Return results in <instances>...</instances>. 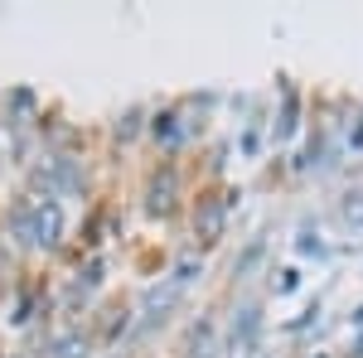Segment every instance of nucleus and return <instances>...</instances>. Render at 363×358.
<instances>
[{"label": "nucleus", "instance_id": "nucleus-8", "mask_svg": "<svg viewBox=\"0 0 363 358\" xmlns=\"http://www.w3.org/2000/svg\"><path fill=\"white\" fill-rule=\"evenodd\" d=\"M339 213H344V223H349V228H363V189H349V194H344Z\"/></svg>", "mask_w": 363, "mask_h": 358}, {"label": "nucleus", "instance_id": "nucleus-7", "mask_svg": "<svg viewBox=\"0 0 363 358\" xmlns=\"http://www.w3.org/2000/svg\"><path fill=\"white\" fill-rule=\"evenodd\" d=\"M174 296H179V286H165V291L155 286V291H145V315H150V320H165V310L174 305Z\"/></svg>", "mask_w": 363, "mask_h": 358}, {"label": "nucleus", "instance_id": "nucleus-11", "mask_svg": "<svg viewBox=\"0 0 363 358\" xmlns=\"http://www.w3.org/2000/svg\"><path fill=\"white\" fill-rule=\"evenodd\" d=\"M296 131V92H286V116H281V136Z\"/></svg>", "mask_w": 363, "mask_h": 358}, {"label": "nucleus", "instance_id": "nucleus-13", "mask_svg": "<svg viewBox=\"0 0 363 358\" xmlns=\"http://www.w3.org/2000/svg\"><path fill=\"white\" fill-rule=\"evenodd\" d=\"M194 272H199V262H194V257H184V262L174 267V286H184V281H194Z\"/></svg>", "mask_w": 363, "mask_h": 358}, {"label": "nucleus", "instance_id": "nucleus-9", "mask_svg": "<svg viewBox=\"0 0 363 358\" xmlns=\"http://www.w3.org/2000/svg\"><path fill=\"white\" fill-rule=\"evenodd\" d=\"M150 136L160 140V145H174V140H179V126H174V116H169V111H160V116L150 121Z\"/></svg>", "mask_w": 363, "mask_h": 358}, {"label": "nucleus", "instance_id": "nucleus-1", "mask_svg": "<svg viewBox=\"0 0 363 358\" xmlns=\"http://www.w3.org/2000/svg\"><path fill=\"white\" fill-rule=\"evenodd\" d=\"M10 223H15V237H25L29 247H58L63 237V208L54 198H20Z\"/></svg>", "mask_w": 363, "mask_h": 358}, {"label": "nucleus", "instance_id": "nucleus-2", "mask_svg": "<svg viewBox=\"0 0 363 358\" xmlns=\"http://www.w3.org/2000/svg\"><path fill=\"white\" fill-rule=\"evenodd\" d=\"M223 228H228V203L223 198H199V208H194V237H199V247H218L223 242Z\"/></svg>", "mask_w": 363, "mask_h": 358}, {"label": "nucleus", "instance_id": "nucleus-10", "mask_svg": "<svg viewBox=\"0 0 363 358\" xmlns=\"http://www.w3.org/2000/svg\"><path fill=\"white\" fill-rule=\"evenodd\" d=\"M136 131H140V111L131 107V111H126V116H121V121H116V140L126 145V140H136Z\"/></svg>", "mask_w": 363, "mask_h": 358}, {"label": "nucleus", "instance_id": "nucleus-17", "mask_svg": "<svg viewBox=\"0 0 363 358\" xmlns=\"http://www.w3.org/2000/svg\"><path fill=\"white\" fill-rule=\"evenodd\" d=\"M349 145H354V150H363V121L354 126V131H349Z\"/></svg>", "mask_w": 363, "mask_h": 358}, {"label": "nucleus", "instance_id": "nucleus-12", "mask_svg": "<svg viewBox=\"0 0 363 358\" xmlns=\"http://www.w3.org/2000/svg\"><path fill=\"white\" fill-rule=\"evenodd\" d=\"M194 358H213V334H208V330L194 334Z\"/></svg>", "mask_w": 363, "mask_h": 358}, {"label": "nucleus", "instance_id": "nucleus-15", "mask_svg": "<svg viewBox=\"0 0 363 358\" xmlns=\"http://www.w3.org/2000/svg\"><path fill=\"white\" fill-rule=\"evenodd\" d=\"M296 252H315V257H320V252H325V242H320L315 233H301V237H296Z\"/></svg>", "mask_w": 363, "mask_h": 358}, {"label": "nucleus", "instance_id": "nucleus-5", "mask_svg": "<svg viewBox=\"0 0 363 358\" xmlns=\"http://www.w3.org/2000/svg\"><path fill=\"white\" fill-rule=\"evenodd\" d=\"M257 330H262V315H257V310L247 305V310L233 320V354H238V358H247V354H252V344H257Z\"/></svg>", "mask_w": 363, "mask_h": 358}, {"label": "nucleus", "instance_id": "nucleus-3", "mask_svg": "<svg viewBox=\"0 0 363 358\" xmlns=\"http://www.w3.org/2000/svg\"><path fill=\"white\" fill-rule=\"evenodd\" d=\"M34 179L44 184V198H54V189H78V169L68 155H49L44 165H34Z\"/></svg>", "mask_w": 363, "mask_h": 358}, {"label": "nucleus", "instance_id": "nucleus-16", "mask_svg": "<svg viewBox=\"0 0 363 358\" xmlns=\"http://www.w3.org/2000/svg\"><path fill=\"white\" fill-rule=\"evenodd\" d=\"M257 257H262V242H252V247L242 252V262H238V276L247 272V267H252V262H257Z\"/></svg>", "mask_w": 363, "mask_h": 358}, {"label": "nucleus", "instance_id": "nucleus-6", "mask_svg": "<svg viewBox=\"0 0 363 358\" xmlns=\"http://www.w3.org/2000/svg\"><path fill=\"white\" fill-rule=\"evenodd\" d=\"M87 354V339L78 330H58L54 334V358H83Z\"/></svg>", "mask_w": 363, "mask_h": 358}, {"label": "nucleus", "instance_id": "nucleus-14", "mask_svg": "<svg viewBox=\"0 0 363 358\" xmlns=\"http://www.w3.org/2000/svg\"><path fill=\"white\" fill-rule=\"evenodd\" d=\"M296 286H301V272H291V267H286V272H281V281H277V296H291Z\"/></svg>", "mask_w": 363, "mask_h": 358}, {"label": "nucleus", "instance_id": "nucleus-18", "mask_svg": "<svg viewBox=\"0 0 363 358\" xmlns=\"http://www.w3.org/2000/svg\"><path fill=\"white\" fill-rule=\"evenodd\" d=\"M354 330H359V334H363V310H359V315H354Z\"/></svg>", "mask_w": 363, "mask_h": 358}, {"label": "nucleus", "instance_id": "nucleus-4", "mask_svg": "<svg viewBox=\"0 0 363 358\" xmlns=\"http://www.w3.org/2000/svg\"><path fill=\"white\" fill-rule=\"evenodd\" d=\"M174 203H179V184H174V174H155L150 179V189H145V208L155 213V218H169L174 213Z\"/></svg>", "mask_w": 363, "mask_h": 358}]
</instances>
